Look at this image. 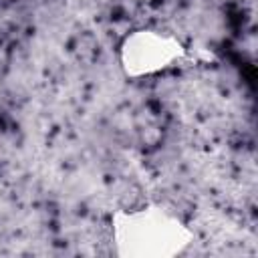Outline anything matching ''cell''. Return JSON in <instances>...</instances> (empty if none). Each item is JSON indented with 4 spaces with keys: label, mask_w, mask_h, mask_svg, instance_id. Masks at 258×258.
I'll list each match as a JSON object with an SVG mask.
<instances>
[{
    "label": "cell",
    "mask_w": 258,
    "mask_h": 258,
    "mask_svg": "<svg viewBox=\"0 0 258 258\" xmlns=\"http://www.w3.org/2000/svg\"><path fill=\"white\" fill-rule=\"evenodd\" d=\"M183 44L165 30L137 28L119 44V64L129 79H141L161 73L183 60Z\"/></svg>",
    "instance_id": "obj_2"
},
{
    "label": "cell",
    "mask_w": 258,
    "mask_h": 258,
    "mask_svg": "<svg viewBox=\"0 0 258 258\" xmlns=\"http://www.w3.org/2000/svg\"><path fill=\"white\" fill-rule=\"evenodd\" d=\"M111 228L119 256L167 258L179 254L191 242L189 228L159 206L119 212Z\"/></svg>",
    "instance_id": "obj_1"
}]
</instances>
